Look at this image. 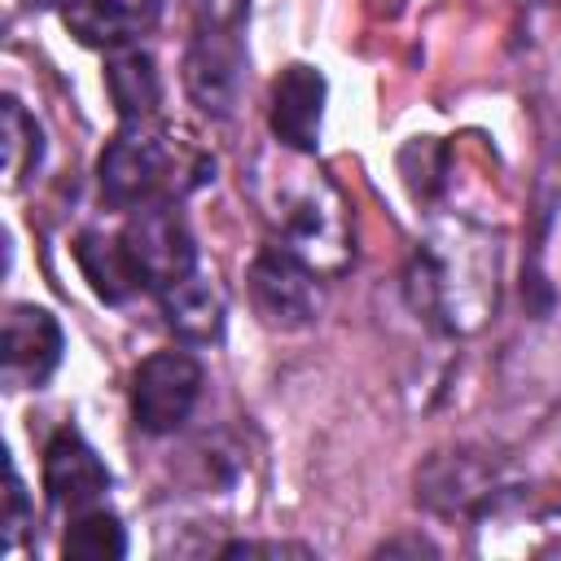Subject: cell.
Here are the masks:
<instances>
[{
    "label": "cell",
    "mask_w": 561,
    "mask_h": 561,
    "mask_svg": "<svg viewBox=\"0 0 561 561\" xmlns=\"http://www.w3.org/2000/svg\"><path fill=\"white\" fill-rule=\"evenodd\" d=\"M158 22V0H75L66 26L88 48H127Z\"/></svg>",
    "instance_id": "obj_8"
},
{
    "label": "cell",
    "mask_w": 561,
    "mask_h": 561,
    "mask_svg": "<svg viewBox=\"0 0 561 561\" xmlns=\"http://www.w3.org/2000/svg\"><path fill=\"white\" fill-rule=\"evenodd\" d=\"M127 263L140 280V289H167L180 276H188L197 267V245L188 224L180 219V210L171 202H149L136 206V215L127 219V228L118 232Z\"/></svg>",
    "instance_id": "obj_2"
},
{
    "label": "cell",
    "mask_w": 561,
    "mask_h": 561,
    "mask_svg": "<svg viewBox=\"0 0 561 561\" xmlns=\"http://www.w3.org/2000/svg\"><path fill=\"white\" fill-rule=\"evenodd\" d=\"M162 316L167 324L184 337V342H210L219 337V324H224V294L210 276H180L175 285H167L162 294Z\"/></svg>",
    "instance_id": "obj_10"
},
{
    "label": "cell",
    "mask_w": 561,
    "mask_h": 561,
    "mask_svg": "<svg viewBox=\"0 0 561 561\" xmlns=\"http://www.w3.org/2000/svg\"><path fill=\"white\" fill-rule=\"evenodd\" d=\"M184 83L206 114H228L237 101V83H241V53H237L232 35H224V31L197 35V44L188 48V61H184Z\"/></svg>",
    "instance_id": "obj_9"
},
{
    "label": "cell",
    "mask_w": 561,
    "mask_h": 561,
    "mask_svg": "<svg viewBox=\"0 0 561 561\" xmlns=\"http://www.w3.org/2000/svg\"><path fill=\"white\" fill-rule=\"evenodd\" d=\"M320 114H324V75L316 66H285L272 83V136L298 153L316 149L320 136Z\"/></svg>",
    "instance_id": "obj_6"
},
{
    "label": "cell",
    "mask_w": 561,
    "mask_h": 561,
    "mask_svg": "<svg viewBox=\"0 0 561 561\" xmlns=\"http://www.w3.org/2000/svg\"><path fill=\"white\" fill-rule=\"evenodd\" d=\"M202 394V368L184 351L149 355L131 377V416L145 434H171L188 421Z\"/></svg>",
    "instance_id": "obj_3"
},
{
    "label": "cell",
    "mask_w": 561,
    "mask_h": 561,
    "mask_svg": "<svg viewBox=\"0 0 561 561\" xmlns=\"http://www.w3.org/2000/svg\"><path fill=\"white\" fill-rule=\"evenodd\" d=\"M250 298L263 324L272 329H302L320 311V285L316 272L294 254L289 245H267L250 263Z\"/></svg>",
    "instance_id": "obj_4"
},
{
    "label": "cell",
    "mask_w": 561,
    "mask_h": 561,
    "mask_svg": "<svg viewBox=\"0 0 561 561\" xmlns=\"http://www.w3.org/2000/svg\"><path fill=\"white\" fill-rule=\"evenodd\" d=\"M0 158H4V184L9 188H22L26 175L44 158V136H39L35 118L22 110V101H13V96L0 101Z\"/></svg>",
    "instance_id": "obj_13"
},
{
    "label": "cell",
    "mask_w": 561,
    "mask_h": 561,
    "mask_svg": "<svg viewBox=\"0 0 561 561\" xmlns=\"http://www.w3.org/2000/svg\"><path fill=\"white\" fill-rule=\"evenodd\" d=\"M105 88H110L114 110L127 123H149L153 110H158V101H162V83H158L153 57L140 53V48H114L110 53V61H105Z\"/></svg>",
    "instance_id": "obj_11"
},
{
    "label": "cell",
    "mask_w": 561,
    "mask_h": 561,
    "mask_svg": "<svg viewBox=\"0 0 561 561\" xmlns=\"http://www.w3.org/2000/svg\"><path fill=\"white\" fill-rule=\"evenodd\" d=\"M31 9H70L75 0H26Z\"/></svg>",
    "instance_id": "obj_17"
},
{
    "label": "cell",
    "mask_w": 561,
    "mask_h": 561,
    "mask_svg": "<svg viewBox=\"0 0 561 561\" xmlns=\"http://www.w3.org/2000/svg\"><path fill=\"white\" fill-rule=\"evenodd\" d=\"M0 364H4V386L13 390L44 386L61 364V324L53 320V311L35 302H13L4 311Z\"/></svg>",
    "instance_id": "obj_5"
},
{
    "label": "cell",
    "mask_w": 561,
    "mask_h": 561,
    "mask_svg": "<svg viewBox=\"0 0 561 561\" xmlns=\"http://www.w3.org/2000/svg\"><path fill=\"white\" fill-rule=\"evenodd\" d=\"M75 259H79L83 276L92 280V289H96L105 302H127V298L140 289V280H136V272H131L127 250H123L118 237L110 241V237H101V232H79Z\"/></svg>",
    "instance_id": "obj_12"
},
{
    "label": "cell",
    "mask_w": 561,
    "mask_h": 561,
    "mask_svg": "<svg viewBox=\"0 0 561 561\" xmlns=\"http://www.w3.org/2000/svg\"><path fill=\"white\" fill-rule=\"evenodd\" d=\"M224 557H311V552L302 543H250V539H241V543H228Z\"/></svg>",
    "instance_id": "obj_15"
},
{
    "label": "cell",
    "mask_w": 561,
    "mask_h": 561,
    "mask_svg": "<svg viewBox=\"0 0 561 561\" xmlns=\"http://www.w3.org/2000/svg\"><path fill=\"white\" fill-rule=\"evenodd\" d=\"M22 522H26V495H22V482H18L13 465H9V517H4V543H13V539H18Z\"/></svg>",
    "instance_id": "obj_16"
},
{
    "label": "cell",
    "mask_w": 561,
    "mask_h": 561,
    "mask_svg": "<svg viewBox=\"0 0 561 561\" xmlns=\"http://www.w3.org/2000/svg\"><path fill=\"white\" fill-rule=\"evenodd\" d=\"M61 552H66V561H118L127 552V535H123L114 513L88 508L70 522V530L61 539Z\"/></svg>",
    "instance_id": "obj_14"
},
{
    "label": "cell",
    "mask_w": 561,
    "mask_h": 561,
    "mask_svg": "<svg viewBox=\"0 0 561 561\" xmlns=\"http://www.w3.org/2000/svg\"><path fill=\"white\" fill-rule=\"evenodd\" d=\"M180 153L175 145L153 131L149 123H127L101 153L96 180H101V197L118 210H136L149 202H162L167 193H175V175H180Z\"/></svg>",
    "instance_id": "obj_1"
},
{
    "label": "cell",
    "mask_w": 561,
    "mask_h": 561,
    "mask_svg": "<svg viewBox=\"0 0 561 561\" xmlns=\"http://www.w3.org/2000/svg\"><path fill=\"white\" fill-rule=\"evenodd\" d=\"M110 486V473L101 465V456L75 434V430H57L44 447V491L57 508H88L92 500H101Z\"/></svg>",
    "instance_id": "obj_7"
}]
</instances>
